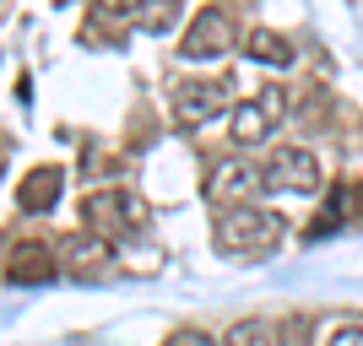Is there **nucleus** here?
<instances>
[{
    "label": "nucleus",
    "instance_id": "obj_4",
    "mask_svg": "<svg viewBox=\"0 0 363 346\" xmlns=\"http://www.w3.org/2000/svg\"><path fill=\"white\" fill-rule=\"evenodd\" d=\"M260 179H266V190H282V195H315L320 163H315V151H303V146H277L266 157V168H260Z\"/></svg>",
    "mask_w": 363,
    "mask_h": 346
},
{
    "label": "nucleus",
    "instance_id": "obj_11",
    "mask_svg": "<svg viewBox=\"0 0 363 346\" xmlns=\"http://www.w3.org/2000/svg\"><path fill=\"white\" fill-rule=\"evenodd\" d=\"M125 28H141V33H168L179 22V6L174 0H141V6H120Z\"/></svg>",
    "mask_w": 363,
    "mask_h": 346
},
{
    "label": "nucleus",
    "instance_id": "obj_16",
    "mask_svg": "<svg viewBox=\"0 0 363 346\" xmlns=\"http://www.w3.org/2000/svg\"><path fill=\"white\" fill-rule=\"evenodd\" d=\"M325 346H363V325H342V330H336Z\"/></svg>",
    "mask_w": 363,
    "mask_h": 346
},
{
    "label": "nucleus",
    "instance_id": "obj_2",
    "mask_svg": "<svg viewBox=\"0 0 363 346\" xmlns=\"http://www.w3.org/2000/svg\"><path fill=\"white\" fill-rule=\"evenodd\" d=\"M82 222L92 227V238H136L141 227H147V200L136 195V190H92L87 200H82Z\"/></svg>",
    "mask_w": 363,
    "mask_h": 346
},
{
    "label": "nucleus",
    "instance_id": "obj_13",
    "mask_svg": "<svg viewBox=\"0 0 363 346\" xmlns=\"http://www.w3.org/2000/svg\"><path fill=\"white\" fill-rule=\"evenodd\" d=\"M244 54L260 60V65H293V44L282 38V33H272V28H255V33H250V38H244Z\"/></svg>",
    "mask_w": 363,
    "mask_h": 346
},
{
    "label": "nucleus",
    "instance_id": "obj_8",
    "mask_svg": "<svg viewBox=\"0 0 363 346\" xmlns=\"http://www.w3.org/2000/svg\"><path fill=\"white\" fill-rule=\"evenodd\" d=\"M266 190V179H260L250 163H223L206 179V200H212L217 211H228V206H255V195Z\"/></svg>",
    "mask_w": 363,
    "mask_h": 346
},
{
    "label": "nucleus",
    "instance_id": "obj_15",
    "mask_svg": "<svg viewBox=\"0 0 363 346\" xmlns=\"http://www.w3.org/2000/svg\"><path fill=\"white\" fill-rule=\"evenodd\" d=\"M163 346H212V335H206V330H190V325H184V330H174Z\"/></svg>",
    "mask_w": 363,
    "mask_h": 346
},
{
    "label": "nucleus",
    "instance_id": "obj_3",
    "mask_svg": "<svg viewBox=\"0 0 363 346\" xmlns=\"http://www.w3.org/2000/svg\"><path fill=\"white\" fill-rule=\"evenodd\" d=\"M282 120H288V87L266 81V87H255V98L233 108V146H260Z\"/></svg>",
    "mask_w": 363,
    "mask_h": 346
},
{
    "label": "nucleus",
    "instance_id": "obj_1",
    "mask_svg": "<svg viewBox=\"0 0 363 346\" xmlns=\"http://www.w3.org/2000/svg\"><path fill=\"white\" fill-rule=\"evenodd\" d=\"M282 233H288V217L266 211V206H228V211H217V222H212L217 255H250V260L272 255L282 243Z\"/></svg>",
    "mask_w": 363,
    "mask_h": 346
},
{
    "label": "nucleus",
    "instance_id": "obj_12",
    "mask_svg": "<svg viewBox=\"0 0 363 346\" xmlns=\"http://www.w3.org/2000/svg\"><path fill=\"white\" fill-rule=\"evenodd\" d=\"M342 222H363V184H336V195H331V206H325L315 233H331Z\"/></svg>",
    "mask_w": 363,
    "mask_h": 346
},
{
    "label": "nucleus",
    "instance_id": "obj_5",
    "mask_svg": "<svg viewBox=\"0 0 363 346\" xmlns=\"http://www.w3.org/2000/svg\"><path fill=\"white\" fill-rule=\"evenodd\" d=\"M114 265H120V260H114V243H108V238H92V233H87V238L76 233V238L60 249V271L76 276V282H108Z\"/></svg>",
    "mask_w": 363,
    "mask_h": 346
},
{
    "label": "nucleus",
    "instance_id": "obj_18",
    "mask_svg": "<svg viewBox=\"0 0 363 346\" xmlns=\"http://www.w3.org/2000/svg\"><path fill=\"white\" fill-rule=\"evenodd\" d=\"M6 163H11V136L0 130V173H6Z\"/></svg>",
    "mask_w": 363,
    "mask_h": 346
},
{
    "label": "nucleus",
    "instance_id": "obj_17",
    "mask_svg": "<svg viewBox=\"0 0 363 346\" xmlns=\"http://www.w3.org/2000/svg\"><path fill=\"white\" fill-rule=\"evenodd\" d=\"M282 330H288V341H293V346H303V341H309V319H298V314H293L288 325H282Z\"/></svg>",
    "mask_w": 363,
    "mask_h": 346
},
{
    "label": "nucleus",
    "instance_id": "obj_10",
    "mask_svg": "<svg viewBox=\"0 0 363 346\" xmlns=\"http://www.w3.org/2000/svg\"><path fill=\"white\" fill-rule=\"evenodd\" d=\"M60 190H65V173L55 163H44V168H33L28 179L16 184V206H22V211H55Z\"/></svg>",
    "mask_w": 363,
    "mask_h": 346
},
{
    "label": "nucleus",
    "instance_id": "obj_6",
    "mask_svg": "<svg viewBox=\"0 0 363 346\" xmlns=\"http://www.w3.org/2000/svg\"><path fill=\"white\" fill-rule=\"evenodd\" d=\"M233 49V22H228L223 11H196V22H190V33L179 38V54L184 60H217V54H228Z\"/></svg>",
    "mask_w": 363,
    "mask_h": 346
},
{
    "label": "nucleus",
    "instance_id": "obj_14",
    "mask_svg": "<svg viewBox=\"0 0 363 346\" xmlns=\"http://www.w3.org/2000/svg\"><path fill=\"white\" fill-rule=\"evenodd\" d=\"M223 346H277V325L272 319H233Z\"/></svg>",
    "mask_w": 363,
    "mask_h": 346
},
{
    "label": "nucleus",
    "instance_id": "obj_9",
    "mask_svg": "<svg viewBox=\"0 0 363 346\" xmlns=\"http://www.w3.org/2000/svg\"><path fill=\"white\" fill-rule=\"evenodd\" d=\"M55 276H60V260H55V249L38 243V238L16 243L11 255H6V282L11 287H44V282H55Z\"/></svg>",
    "mask_w": 363,
    "mask_h": 346
},
{
    "label": "nucleus",
    "instance_id": "obj_7",
    "mask_svg": "<svg viewBox=\"0 0 363 346\" xmlns=\"http://www.w3.org/2000/svg\"><path fill=\"white\" fill-rule=\"evenodd\" d=\"M223 103H228L223 81H179V87H174V125L201 130L212 114H223Z\"/></svg>",
    "mask_w": 363,
    "mask_h": 346
}]
</instances>
